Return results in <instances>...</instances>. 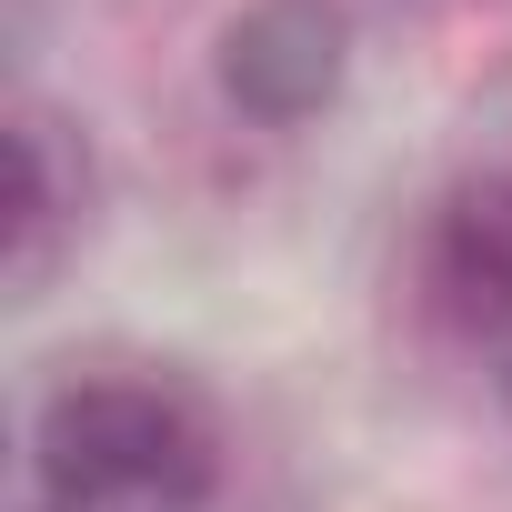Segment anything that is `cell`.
<instances>
[{
    "mask_svg": "<svg viewBox=\"0 0 512 512\" xmlns=\"http://www.w3.org/2000/svg\"><path fill=\"white\" fill-rule=\"evenodd\" d=\"M41 472L61 502H201L221 482V452L171 382L91 372L41 402Z\"/></svg>",
    "mask_w": 512,
    "mask_h": 512,
    "instance_id": "obj_1",
    "label": "cell"
},
{
    "mask_svg": "<svg viewBox=\"0 0 512 512\" xmlns=\"http://www.w3.org/2000/svg\"><path fill=\"white\" fill-rule=\"evenodd\" d=\"M211 81L241 121L262 131H302L342 101L352 81V21L342 0H251V11L221 21L211 41Z\"/></svg>",
    "mask_w": 512,
    "mask_h": 512,
    "instance_id": "obj_2",
    "label": "cell"
},
{
    "mask_svg": "<svg viewBox=\"0 0 512 512\" xmlns=\"http://www.w3.org/2000/svg\"><path fill=\"white\" fill-rule=\"evenodd\" d=\"M422 282H432L442 322L512 342V181H502V171H492V181H462V191L432 211Z\"/></svg>",
    "mask_w": 512,
    "mask_h": 512,
    "instance_id": "obj_3",
    "label": "cell"
},
{
    "mask_svg": "<svg viewBox=\"0 0 512 512\" xmlns=\"http://www.w3.org/2000/svg\"><path fill=\"white\" fill-rule=\"evenodd\" d=\"M81 191H91L81 141H61V121L21 111L11 121V272L21 282H41L51 251L81 231Z\"/></svg>",
    "mask_w": 512,
    "mask_h": 512,
    "instance_id": "obj_4",
    "label": "cell"
}]
</instances>
